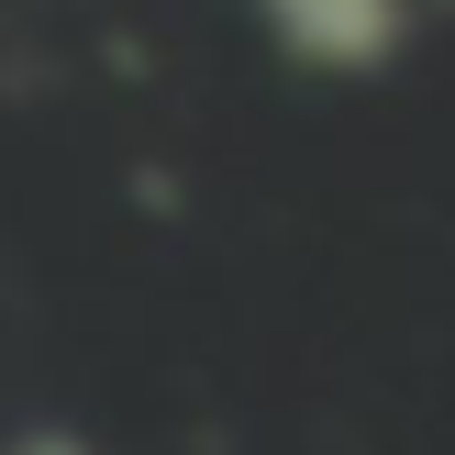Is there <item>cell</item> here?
Wrapping results in <instances>:
<instances>
[{
  "label": "cell",
  "instance_id": "cell-1",
  "mask_svg": "<svg viewBox=\"0 0 455 455\" xmlns=\"http://www.w3.org/2000/svg\"><path fill=\"white\" fill-rule=\"evenodd\" d=\"M267 22L323 67H378L400 34V0H267Z\"/></svg>",
  "mask_w": 455,
  "mask_h": 455
},
{
  "label": "cell",
  "instance_id": "cell-2",
  "mask_svg": "<svg viewBox=\"0 0 455 455\" xmlns=\"http://www.w3.org/2000/svg\"><path fill=\"white\" fill-rule=\"evenodd\" d=\"M12 455H89V444H78V434H22Z\"/></svg>",
  "mask_w": 455,
  "mask_h": 455
}]
</instances>
